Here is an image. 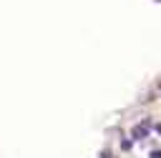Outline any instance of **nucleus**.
Wrapping results in <instances>:
<instances>
[{
	"instance_id": "obj_2",
	"label": "nucleus",
	"mask_w": 161,
	"mask_h": 158,
	"mask_svg": "<svg viewBox=\"0 0 161 158\" xmlns=\"http://www.w3.org/2000/svg\"><path fill=\"white\" fill-rule=\"evenodd\" d=\"M151 158H161V148H156V150L151 153Z\"/></svg>"
},
{
	"instance_id": "obj_3",
	"label": "nucleus",
	"mask_w": 161,
	"mask_h": 158,
	"mask_svg": "<svg viewBox=\"0 0 161 158\" xmlns=\"http://www.w3.org/2000/svg\"><path fill=\"white\" fill-rule=\"evenodd\" d=\"M101 158H113V155H111L108 150H103V153H101Z\"/></svg>"
},
{
	"instance_id": "obj_1",
	"label": "nucleus",
	"mask_w": 161,
	"mask_h": 158,
	"mask_svg": "<svg viewBox=\"0 0 161 158\" xmlns=\"http://www.w3.org/2000/svg\"><path fill=\"white\" fill-rule=\"evenodd\" d=\"M148 133H151V120H141L138 125H133V128H131V138H136V140L148 138Z\"/></svg>"
}]
</instances>
